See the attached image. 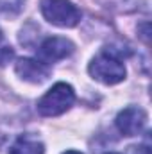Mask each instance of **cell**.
I'll return each instance as SVG.
<instances>
[{
	"label": "cell",
	"mask_w": 152,
	"mask_h": 154,
	"mask_svg": "<svg viewBox=\"0 0 152 154\" xmlns=\"http://www.w3.org/2000/svg\"><path fill=\"white\" fill-rule=\"evenodd\" d=\"M125 50L114 48V47H104L90 63L88 72L95 81L113 86L125 79V65H123Z\"/></svg>",
	"instance_id": "cell-1"
},
{
	"label": "cell",
	"mask_w": 152,
	"mask_h": 154,
	"mask_svg": "<svg viewBox=\"0 0 152 154\" xmlns=\"http://www.w3.org/2000/svg\"><path fill=\"white\" fill-rule=\"evenodd\" d=\"M75 102V91L66 82L54 84L38 100V113L41 116H59L66 113Z\"/></svg>",
	"instance_id": "cell-2"
},
{
	"label": "cell",
	"mask_w": 152,
	"mask_h": 154,
	"mask_svg": "<svg viewBox=\"0 0 152 154\" xmlns=\"http://www.w3.org/2000/svg\"><path fill=\"white\" fill-rule=\"evenodd\" d=\"M39 7L45 20L57 27H75L82 18L81 9L70 0H41Z\"/></svg>",
	"instance_id": "cell-3"
},
{
	"label": "cell",
	"mask_w": 152,
	"mask_h": 154,
	"mask_svg": "<svg viewBox=\"0 0 152 154\" xmlns=\"http://www.w3.org/2000/svg\"><path fill=\"white\" fill-rule=\"evenodd\" d=\"M114 124L123 136H138L147 127V113L138 106H129L116 115Z\"/></svg>",
	"instance_id": "cell-4"
},
{
	"label": "cell",
	"mask_w": 152,
	"mask_h": 154,
	"mask_svg": "<svg viewBox=\"0 0 152 154\" xmlns=\"http://www.w3.org/2000/svg\"><path fill=\"white\" fill-rule=\"evenodd\" d=\"M74 48L75 45L66 38H61V36H52V38H47L38 48L39 59L43 63H56V61H61L68 56L74 54Z\"/></svg>",
	"instance_id": "cell-5"
},
{
	"label": "cell",
	"mask_w": 152,
	"mask_h": 154,
	"mask_svg": "<svg viewBox=\"0 0 152 154\" xmlns=\"http://www.w3.org/2000/svg\"><path fill=\"white\" fill-rule=\"evenodd\" d=\"M14 72L18 74V77H22L27 82L39 84V82H43V81L48 79V75H50V66L47 63H43L41 59L22 57V59L16 61Z\"/></svg>",
	"instance_id": "cell-6"
},
{
	"label": "cell",
	"mask_w": 152,
	"mask_h": 154,
	"mask_svg": "<svg viewBox=\"0 0 152 154\" xmlns=\"http://www.w3.org/2000/svg\"><path fill=\"white\" fill-rule=\"evenodd\" d=\"M7 154H45V145L31 134H22L9 147Z\"/></svg>",
	"instance_id": "cell-7"
},
{
	"label": "cell",
	"mask_w": 152,
	"mask_h": 154,
	"mask_svg": "<svg viewBox=\"0 0 152 154\" xmlns=\"http://www.w3.org/2000/svg\"><path fill=\"white\" fill-rule=\"evenodd\" d=\"M25 7V0H0V14L5 18L18 16Z\"/></svg>",
	"instance_id": "cell-8"
},
{
	"label": "cell",
	"mask_w": 152,
	"mask_h": 154,
	"mask_svg": "<svg viewBox=\"0 0 152 154\" xmlns=\"http://www.w3.org/2000/svg\"><path fill=\"white\" fill-rule=\"evenodd\" d=\"M13 57H14V50H13L9 45H4V43H0V65H5V63H9Z\"/></svg>",
	"instance_id": "cell-9"
},
{
	"label": "cell",
	"mask_w": 152,
	"mask_h": 154,
	"mask_svg": "<svg viewBox=\"0 0 152 154\" xmlns=\"http://www.w3.org/2000/svg\"><path fill=\"white\" fill-rule=\"evenodd\" d=\"M129 154H150L149 147H129Z\"/></svg>",
	"instance_id": "cell-10"
},
{
	"label": "cell",
	"mask_w": 152,
	"mask_h": 154,
	"mask_svg": "<svg viewBox=\"0 0 152 154\" xmlns=\"http://www.w3.org/2000/svg\"><path fill=\"white\" fill-rule=\"evenodd\" d=\"M63 154H82V152H77V151H66V152H63Z\"/></svg>",
	"instance_id": "cell-11"
},
{
	"label": "cell",
	"mask_w": 152,
	"mask_h": 154,
	"mask_svg": "<svg viewBox=\"0 0 152 154\" xmlns=\"http://www.w3.org/2000/svg\"><path fill=\"white\" fill-rule=\"evenodd\" d=\"M109 154H118V152H109Z\"/></svg>",
	"instance_id": "cell-12"
}]
</instances>
